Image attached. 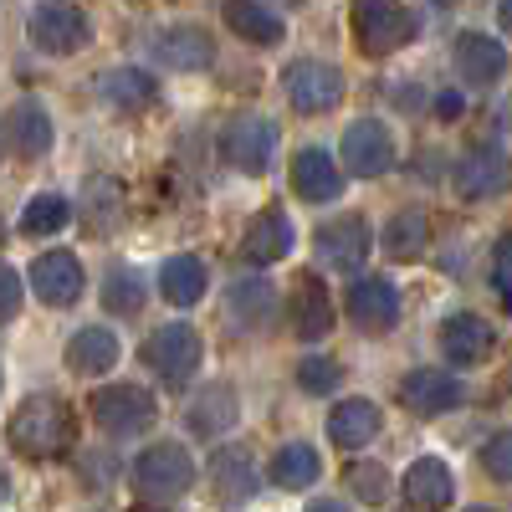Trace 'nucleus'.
Wrapping results in <instances>:
<instances>
[{
	"label": "nucleus",
	"mask_w": 512,
	"mask_h": 512,
	"mask_svg": "<svg viewBox=\"0 0 512 512\" xmlns=\"http://www.w3.org/2000/svg\"><path fill=\"white\" fill-rule=\"evenodd\" d=\"M6 436L26 461H57L77 446V420L57 395H26V405L6 425Z\"/></svg>",
	"instance_id": "nucleus-1"
},
{
	"label": "nucleus",
	"mask_w": 512,
	"mask_h": 512,
	"mask_svg": "<svg viewBox=\"0 0 512 512\" xmlns=\"http://www.w3.org/2000/svg\"><path fill=\"white\" fill-rule=\"evenodd\" d=\"M200 359H205V338L195 323H159L144 338V364L159 374L164 390H185L200 369Z\"/></svg>",
	"instance_id": "nucleus-2"
},
{
	"label": "nucleus",
	"mask_w": 512,
	"mask_h": 512,
	"mask_svg": "<svg viewBox=\"0 0 512 512\" xmlns=\"http://www.w3.org/2000/svg\"><path fill=\"white\" fill-rule=\"evenodd\" d=\"M134 487L149 502H175L195 487V461L180 441H154L144 446V456L134 461Z\"/></svg>",
	"instance_id": "nucleus-3"
},
{
	"label": "nucleus",
	"mask_w": 512,
	"mask_h": 512,
	"mask_svg": "<svg viewBox=\"0 0 512 512\" xmlns=\"http://www.w3.org/2000/svg\"><path fill=\"white\" fill-rule=\"evenodd\" d=\"M93 420H98V431L103 436H139V431H149L154 425V415H159V405H154V395L144 390V384H128V379H118V384H103V390H93Z\"/></svg>",
	"instance_id": "nucleus-4"
},
{
	"label": "nucleus",
	"mask_w": 512,
	"mask_h": 512,
	"mask_svg": "<svg viewBox=\"0 0 512 512\" xmlns=\"http://www.w3.org/2000/svg\"><path fill=\"white\" fill-rule=\"evenodd\" d=\"M420 36V11L415 6H384V0H369V6L354 11V41L364 57H390L400 47Z\"/></svg>",
	"instance_id": "nucleus-5"
},
{
	"label": "nucleus",
	"mask_w": 512,
	"mask_h": 512,
	"mask_svg": "<svg viewBox=\"0 0 512 512\" xmlns=\"http://www.w3.org/2000/svg\"><path fill=\"white\" fill-rule=\"evenodd\" d=\"M282 93L292 103V113H333L338 103H344V72H338L333 62H318V57H303V62H292L282 72Z\"/></svg>",
	"instance_id": "nucleus-6"
},
{
	"label": "nucleus",
	"mask_w": 512,
	"mask_h": 512,
	"mask_svg": "<svg viewBox=\"0 0 512 512\" xmlns=\"http://www.w3.org/2000/svg\"><path fill=\"white\" fill-rule=\"evenodd\" d=\"M26 36L36 52L47 57H72L93 41V21L82 6H62V0H52V6H36L31 21H26Z\"/></svg>",
	"instance_id": "nucleus-7"
},
{
	"label": "nucleus",
	"mask_w": 512,
	"mask_h": 512,
	"mask_svg": "<svg viewBox=\"0 0 512 512\" xmlns=\"http://www.w3.org/2000/svg\"><path fill=\"white\" fill-rule=\"evenodd\" d=\"M221 154H226L231 169H241V175H267V164L277 154V123L262 118V113H236L221 128Z\"/></svg>",
	"instance_id": "nucleus-8"
},
{
	"label": "nucleus",
	"mask_w": 512,
	"mask_h": 512,
	"mask_svg": "<svg viewBox=\"0 0 512 512\" xmlns=\"http://www.w3.org/2000/svg\"><path fill=\"white\" fill-rule=\"evenodd\" d=\"M338 154H344V169L354 180H379V175H390V164H395V134L379 118H359V123L344 128ZM344 169H338V175H344Z\"/></svg>",
	"instance_id": "nucleus-9"
},
{
	"label": "nucleus",
	"mask_w": 512,
	"mask_h": 512,
	"mask_svg": "<svg viewBox=\"0 0 512 512\" xmlns=\"http://www.w3.org/2000/svg\"><path fill=\"white\" fill-rule=\"evenodd\" d=\"M318 262L328 272H344V277H359V267L369 262L374 251V231L364 216H333L328 226H318Z\"/></svg>",
	"instance_id": "nucleus-10"
},
{
	"label": "nucleus",
	"mask_w": 512,
	"mask_h": 512,
	"mask_svg": "<svg viewBox=\"0 0 512 512\" xmlns=\"http://www.w3.org/2000/svg\"><path fill=\"white\" fill-rule=\"evenodd\" d=\"M149 62L164 72H205L216 67V41L200 26H164L149 36Z\"/></svg>",
	"instance_id": "nucleus-11"
},
{
	"label": "nucleus",
	"mask_w": 512,
	"mask_h": 512,
	"mask_svg": "<svg viewBox=\"0 0 512 512\" xmlns=\"http://www.w3.org/2000/svg\"><path fill=\"white\" fill-rule=\"evenodd\" d=\"M26 282L47 308H72L77 297L88 292V272H82V262L72 251H41L26 272Z\"/></svg>",
	"instance_id": "nucleus-12"
},
{
	"label": "nucleus",
	"mask_w": 512,
	"mask_h": 512,
	"mask_svg": "<svg viewBox=\"0 0 512 512\" xmlns=\"http://www.w3.org/2000/svg\"><path fill=\"white\" fill-rule=\"evenodd\" d=\"M451 67L466 88H497L507 77V47L487 31H456V47H451Z\"/></svg>",
	"instance_id": "nucleus-13"
},
{
	"label": "nucleus",
	"mask_w": 512,
	"mask_h": 512,
	"mask_svg": "<svg viewBox=\"0 0 512 512\" xmlns=\"http://www.w3.org/2000/svg\"><path fill=\"white\" fill-rule=\"evenodd\" d=\"M292 246H297L292 216L277 210V205H267V210H256V216L246 221V231H241V262L246 267H277L282 256H292Z\"/></svg>",
	"instance_id": "nucleus-14"
},
{
	"label": "nucleus",
	"mask_w": 512,
	"mask_h": 512,
	"mask_svg": "<svg viewBox=\"0 0 512 512\" xmlns=\"http://www.w3.org/2000/svg\"><path fill=\"white\" fill-rule=\"evenodd\" d=\"M400 400L410 415H451L466 405V384L451 369H410L400 379Z\"/></svg>",
	"instance_id": "nucleus-15"
},
{
	"label": "nucleus",
	"mask_w": 512,
	"mask_h": 512,
	"mask_svg": "<svg viewBox=\"0 0 512 512\" xmlns=\"http://www.w3.org/2000/svg\"><path fill=\"white\" fill-rule=\"evenodd\" d=\"M349 318L359 333L379 338V333H390L400 323V287L395 282H384V277H354L349 282Z\"/></svg>",
	"instance_id": "nucleus-16"
},
{
	"label": "nucleus",
	"mask_w": 512,
	"mask_h": 512,
	"mask_svg": "<svg viewBox=\"0 0 512 512\" xmlns=\"http://www.w3.org/2000/svg\"><path fill=\"white\" fill-rule=\"evenodd\" d=\"M272 318H277V287L272 282H262V277L231 282V292H226V328L231 333L251 338V333L272 328Z\"/></svg>",
	"instance_id": "nucleus-17"
},
{
	"label": "nucleus",
	"mask_w": 512,
	"mask_h": 512,
	"mask_svg": "<svg viewBox=\"0 0 512 512\" xmlns=\"http://www.w3.org/2000/svg\"><path fill=\"white\" fill-rule=\"evenodd\" d=\"M210 487H216L221 507H246L256 492H262V477H256V461L246 446H221L210 456Z\"/></svg>",
	"instance_id": "nucleus-18"
},
{
	"label": "nucleus",
	"mask_w": 512,
	"mask_h": 512,
	"mask_svg": "<svg viewBox=\"0 0 512 512\" xmlns=\"http://www.w3.org/2000/svg\"><path fill=\"white\" fill-rule=\"evenodd\" d=\"M6 144L21 154V159H41V154H52V144H57V128H52V113H47V103H36V98H21V103H11L6 108Z\"/></svg>",
	"instance_id": "nucleus-19"
},
{
	"label": "nucleus",
	"mask_w": 512,
	"mask_h": 512,
	"mask_svg": "<svg viewBox=\"0 0 512 512\" xmlns=\"http://www.w3.org/2000/svg\"><path fill=\"white\" fill-rule=\"evenodd\" d=\"M400 492L415 512H441L456 502V477H451V466L441 456H420L405 466V477H400Z\"/></svg>",
	"instance_id": "nucleus-20"
},
{
	"label": "nucleus",
	"mask_w": 512,
	"mask_h": 512,
	"mask_svg": "<svg viewBox=\"0 0 512 512\" xmlns=\"http://www.w3.org/2000/svg\"><path fill=\"white\" fill-rule=\"evenodd\" d=\"M287 318H292V333L303 344H318V338L333 333V297L328 287L318 282V272H303L292 287V303H287Z\"/></svg>",
	"instance_id": "nucleus-21"
},
{
	"label": "nucleus",
	"mask_w": 512,
	"mask_h": 512,
	"mask_svg": "<svg viewBox=\"0 0 512 512\" xmlns=\"http://www.w3.org/2000/svg\"><path fill=\"white\" fill-rule=\"evenodd\" d=\"M292 190H297V200H308V205H328V200H338L344 195V175H338V159L328 154V149H297V159H292Z\"/></svg>",
	"instance_id": "nucleus-22"
},
{
	"label": "nucleus",
	"mask_w": 512,
	"mask_h": 512,
	"mask_svg": "<svg viewBox=\"0 0 512 512\" xmlns=\"http://www.w3.org/2000/svg\"><path fill=\"white\" fill-rule=\"evenodd\" d=\"M236 415H241V400H236V390L226 379H216V384H205V390L190 400V410H185V425L200 436V441H221L231 425H236Z\"/></svg>",
	"instance_id": "nucleus-23"
},
{
	"label": "nucleus",
	"mask_w": 512,
	"mask_h": 512,
	"mask_svg": "<svg viewBox=\"0 0 512 512\" xmlns=\"http://www.w3.org/2000/svg\"><path fill=\"white\" fill-rule=\"evenodd\" d=\"M118 354H123L118 333H113V328H103V323H88V328H77V333L67 338V369H72V374H82V379L108 374V369L118 364Z\"/></svg>",
	"instance_id": "nucleus-24"
},
{
	"label": "nucleus",
	"mask_w": 512,
	"mask_h": 512,
	"mask_svg": "<svg viewBox=\"0 0 512 512\" xmlns=\"http://www.w3.org/2000/svg\"><path fill=\"white\" fill-rule=\"evenodd\" d=\"M487 349H492L487 318H477V313H451V318L441 323V354H446V364L472 369V364L487 359Z\"/></svg>",
	"instance_id": "nucleus-25"
},
{
	"label": "nucleus",
	"mask_w": 512,
	"mask_h": 512,
	"mask_svg": "<svg viewBox=\"0 0 512 512\" xmlns=\"http://www.w3.org/2000/svg\"><path fill=\"white\" fill-rule=\"evenodd\" d=\"M379 431H384V415H379V405H374V400H364V395L338 400V405H333V415H328V441H333V446H344V451L369 446Z\"/></svg>",
	"instance_id": "nucleus-26"
},
{
	"label": "nucleus",
	"mask_w": 512,
	"mask_h": 512,
	"mask_svg": "<svg viewBox=\"0 0 512 512\" xmlns=\"http://www.w3.org/2000/svg\"><path fill=\"white\" fill-rule=\"evenodd\" d=\"M507 190V159L497 149H477L456 164V195L461 200H497Z\"/></svg>",
	"instance_id": "nucleus-27"
},
{
	"label": "nucleus",
	"mask_w": 512,
	"mask_h": 512,
	"mask_svg": "<svg viewBox=\"0 0 512 512\" xmlns=\"http://www.w3.org/2000/svg\"><path fill=\"white\" fill-rule=\"evenodd\" d=\"M159 292H164V303H175V308H195L200 297L210 292V267L200 262V256H190V251L169 256V262L159 267Z\"/></svg>",
	"instance_id": "nucleus-28"
},
{
	"label": "nucleus",
	"mask_w": 512,
	"mask_h": 512,
	"mask_svg": "<svg viewBox=\"0 0 512 512\" xmlns=\"http://www.w3.org/2000/svg\"><path fill=\"white\" fill-rule=\"evenodd\" d=\"M98 93H103V103H113L118 113H144V108L154 103V93H159V82H154V72H144V67H108V72L98 77Z\"/></svg>",
	"instance_id": "nucleus-29"
},
{
	"label": "nucleus",
	"mask_w": 512,
	"mask_h": 512,
	"mask_svg": "<svg viewBox=\"0 0 512 512\" xmlns=\"http://www.w3.org/2000/svg\"><path fill=\"white\" fill-rule=\"evenodd\" d=\"M425 246H431V216L425 210H400V216H390V226H384L379 236V251L390 256V262H420Z\"/></svg>",
	"instance_id": "nucleus-30"
},
{
	"label": "nucleus",
	"mask_w": 512,
	"mask_h": 512,
	"mask_svg": "<svg viewBox=\"0 0 512 512\" xmlns=\"http://www.w3.org/2000/svg\"><path fill=\"white\" fill-rule=\"evenodd\" d=\"M226 26L251 41V47H277L282 41V11L277 6H262V0H236V6H226Z\"/></svg>",
	"instance_id": "nucleus-31"
},
{
	"label": "nucleus",
	"mask_w": 512,
	"mask_h": 512,
	"mask_svg": "<svg viewBox=\"0 0 512 512\" xmlns=\"http://www.w3.org/2000/svg\"><path fill=\"white\" fill-rule=\"evenodd\" d=\"M323 477V456H318V446H308V441H287L282 451H277V461H272V482L282 487V492H303V487H313Z\"/></svg>",
	"instance_id": "nucleus-32"
},
{
	"label": "nucleus",
	"mask_w": 512,
	"mask_h": 512,
	"mask_svg": "<svg viewBox=\"0 0 512 512\" xmlns=\"http://www.w3.org/2000/svg\"><path fill=\"white\" fill-rule=\"evenodd\" d=\"M67 221H72V200L57 190H41L21 210V236H57V231H67Z\"/></svg>",
	"instance_id": "nucleus-33"
},
{
	"label": "nucleus",
	"mask_w": 512,
	"mask_h": 512,
	"mask_svg": "<svg viewBox=\"0 0 512 512\" xmlns=\"http://www.w3.org/2000/svg\"><path fill=\"white\" fill-rule=\"evenodd\" d=\"M144 297H149V282L134 272V267H113L108 282H103V308L113 318H134L144 313Z\"/></svg>",
	"instance_id": "nucleus-34"
},
{
	"label": "nucleus",
	"mask_w": 512,
	"mask_h": 512,
	"mask_svg": "<svg viewBox=\"0 0 512 512\" xmlns=\"http://www.w3.org/2000/svg\"><path fill=\"white\" fill-rule=\"evenodd\" d=\"M344 482H349V492L359 497V502H369V507H379V502H390V472H384L379 461H354L349 472H344Z\"/></svg>",
	"instance_id": "nucleus-35"
},
{
	"label": "nucleus",
	"mask_w": 512,
	"mask_h": 512,
	"mask_svg": "<svg viewBox=\"0 0 512 512\" xmlns=\"http://www.w3.org/2000/svg\"><path fill=\"white\" fill-rule=\"evenodd\" d=\"M338 379H344V364H338V359L313 354V359L297 364V384H303L308 395H333V390H338Z\"/></svg>",
	"instance_id": "nucleus-36"
},
{
	"label": "nucleus",
	"mask_w": 512,
	"mask_h": 512,
	"mask_svg": "<svg viewBox=\"0 0 512 512\" xmlns=\"http://www.w3.org/2000/svg\"><path fill=\"white\" fill-rule=\"evenodd\" d=\"M482 466H487V477H492L497 487L512 482V436H507V431H497V436L482 446Z\"/></svg>",
	"instance_id": "nucleus-37"
},
{
	"label": "nucleus",
	"mask_w": 512,
	"mask_h": 512,
	"mask_svg": "<svg viewBox=\"0 0 512 512\" xmlns=\"http://www.w3.org/2000/svg\"><path fill=\"white\" fill-rule=\"evenodd\" d=\"M21 297H26V282H21V272L0 262V323H11V318L21 313Z\"/></svg>",
	"instance_id": "nucleus-38"
},
{
	"label": "nucleus",
	"mask_w": 512,
	"mask_h": 512,
	"mask_svg": "<svg viewBox=\"0 0 512 512\" xmlns=\"http://www.w3.org/2000/svg\"><path fill=\"white\" fill-rule=\"evenodd\" d=\"M507 256H512V246H507V241H497V246H492V292H497V303H502V308L512 303V282H507Z\"/></svg>",
	"instance_id": "nucleus-39"
},
{
	"label": "nucleus",
	"mask_w": 512,
	"mask_h": 512,
	"mask_svg": "<svg viewBox=\"0 0 512 512\" xmlns=\"http://www.w3.org/2000/svg\"><path fill=\"white\" fill-rule=\"evenodd\" d=\"M436 113H441V123H456L461 118V93L456 88H446V93H436V103H431Z\"/></svg>",
	"instance_id": "nucleus-40"
},
{
	"label": "nucleus",
	"mask_w": 512,
	"mask_h": 512,
	"mask_svg": "<svg viewBox=\"0 0 512 512\" xmlns=\"http://www.w3.org/2000/svg\"><path fill=\"white\" fill-rule=\"evenodd\" d=\"M303 512H349L344 502H333V497H318V502H308Z\"/></svg>",
	"instance_id": "nucleus-41"
},
{
	"label": "nucleus",
	"mask_w": 512,
	"mask_h": 512,
	"mask_svg": "<svg viewBox=\"0 0 512 512\" xmlns=\"http://www.w3.org/2000/svg\"><path fill=\"white\" fill-rule=\"evenodd\" d=\"M6 497H11V477H6V466H0V507H6Z\"/></svg>",
	"instance_id": "nucleus-42"
},
{
	"label": "nucleus",
	"mask_w": 512,
	"mask_h": 512,
	"mask_svg": "<svg viewBox=\"0 0 512 512\" xmlns=\"http://www.w3.org/2000/svg\"><path fill=\"white\" fill-rule=\"evenodd\" d=\"M466 512H497V507H466Z\"/></svg>",
	"instance_id": "nucleus-43"
},
{
	"label": "nucleus",
	"mask_w": 512,
	"mask_h": 512,
	"mask_svg": "<svg viewBox=\"0 0 512 512\" xmlns=\"http://www.w3.org/2000/svg\"><path fill=\"white\" fill-rule=\"evenodd\" d=\"M0 384H6V374H0Z\"/></svg>",
	"instance_id": "nucleus-44"
}]
</instances>
